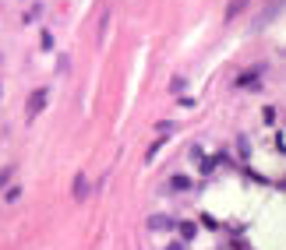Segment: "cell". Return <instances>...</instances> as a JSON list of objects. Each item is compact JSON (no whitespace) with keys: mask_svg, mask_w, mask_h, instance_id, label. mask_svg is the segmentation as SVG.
<instances>
[{"mask_svg":"<svg viewBox=\"0 0 286 250\" xmlns=\"http://www.w3.org/2000/svg\"><path fill=\"white\" fill-rule=\"evenodd\" d=\"M46 106V88H35L32 95H28V102H25V113H28V120L39 113V109H43Z\"/></svg>","mask_w":286,"mask_h":250,"instance_id":"cell-1","label":"cell"},{"mask_svg":"<svg viewBox=\"0 0 286 250\" xmlns=\"http://www.w3.org/2000/svg\"><path fill=\"white\" fill-rule=\"evenodd\" d=\"M180 236L191 240V236H194V226H191V222H180Z\"/></svg>","mask_w":286,"mask_h":250,"instance_id":"cell-7","label":"cell"},{"mask_svg":"<svg viewBox=\"0 0 286 250\" xmlns=\"http://www.w3.org/2000/svg\"><path fill=\"white\" fill-rule=\"evenodd\" d=\"M258 74H262V71H248V74H240V78H237V85H248V88H255V85H258V81H255Z\"/></svg>","mask_w":286,"mask_h":250,"instance_id":"cell-3","label":"cell"},{"mask_svg":"<svg viewBox=\"0 0 286 250\" xmlns=\"http://www.w3.org/2000/svg\"><path fill=\"white\" fill-rule=\"evenodd\" d=\"M170 187H173V190H191V176H180V173H177V176L170 180Z\"/></svg>","mask_w":286,"mask_h":250,"instance_id":"cell-5","label":"cell"},{"mask_svg":"<svg viewBox=\"0 0 286 250\" xmlns=\"http://www.w3.org/2000/svg\"><path fill=\"white\" fill-rule=\"evenodd\" d=\"M148 226L152 229H170V219L166 215H155V219H148Z\"/></svg>","mask_w":286,"mask_h":250,"instance_id":"cell-6","label":"cell"},{"mask_svg":"<svg viewBox=\"0 0 286 250\" xmlns=\"http://www.w3.org/2000/svg\"><path fill=\"white\" fill-rule=\"evenodd\" d=\"M244 7H248V0H230V7H226V18H237Z\"/></svg>","mask_w":286,"mask_h":250,"instance_id":"cell-4","label":"cell"},{"mask_svg":"<svg viewBox=\"0 0 286 250\" xmlns=\"http://www.w3.org/2000/svg\"><path fill=\"white\" fill-rule=\"evenodd\" d=\"M85 194H89V183H85V173H78V176H74V197H78V201H85Z\"/></svg>","mask_w":286,"mask_h":250,"instance_id":"cell-2","label":"cell"}]
</instances>
